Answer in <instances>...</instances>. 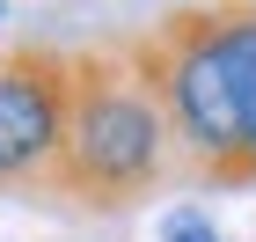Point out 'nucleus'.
<instances>
[{
    "label": "nucleus",
    "mask_w": 256,
    "mask_h": 242,
    "mask_svg": "<svg viewBox=\"0 0 256 242\" xmlns=\"http://www.w3.org/2000/svg\"><path fill=\"white\" fill-rule=\"evenodd\" d=\"M0 22H8V0H0Z\"/></svg>",
    "instance_id": "nucleus-6"
},
{
    "label": "nucleus",
    "mask_w": 256,
    "mask_h": 242,
    "mask_svg": "<svg viewBox=\"0 0 256 242\" xmlns=\"http://www.w3.org/2000/svg\"><path fill=\"white\" fill-rule=\"evenodd\" d=\"M161 242H227V235H220L205 213H190V205H183V213H168V220H161Z\"/></svg>",
    "instance_id": "nucleus-5"
},
{
    "label": "nucleus",
    "mask_w": 256,
    "mask_h": 242,
    "mask_svg": "<svg viewBox=\"0 0 256 242\" xmlns=\"http://www.w3.org/2000/svg\"><path fill=\"white\" fill-rule=\"evenodd\" d=\"M124 52H132L139 81L154 88L161 118H168L183 176L205 183V191H256V154H249V132H242L227 66H220L205 0L198 8H168L139 37H124Z\"/></svg>",
    "instance_id": "nucleus-2"
},
{
    "label": "nucleus",
    "mask_w": 256,
    "mask_h": 242,
    "mask_svg": "<svg viewBox=\"0 0 256 242\" xmlns=\"http://www.w3.org/2000/svg\"><path fill=\"white\" fill-rule=\"evenodd\" d=\"M205 15H212V44L227 66V88H234L249 154H256V0H205Z\"/></svg>",
    "instance_id": "nucleus-4"
},
{
    "label": "nucleus",
    "mask_w": 256,
    "mask_h": 242,
    "mask_svg": "<svg viewBox=\"0 0 256 242\" xmlns=\"http://www.w3.org/2000/svg\"><path fill=\"white\" fill-rule=\"evenodd\" d=\"M66 88H74V52H59V44H8L0 52V198L52 205Z\"/></svg>",
    "instance_id": "nucleus-3"
},
{
    "label": "nucleus",
    "mask_w": 256,
    "mask_h": 242,
    "mask_svg": "<svg viewBox=\"0 0 256 242\" xmlns=\"http://www.w3.org/2000/svg\"><path fill=\"white\" fill-rule=\"evenodd\" d=\"M176 140L154 88L139 81L124 44H80L66 88V140L52 169V205L80 213H132L176 183Z\"/></svg>",
    "instance_id": "nucleus-1"
}]
</instances>
